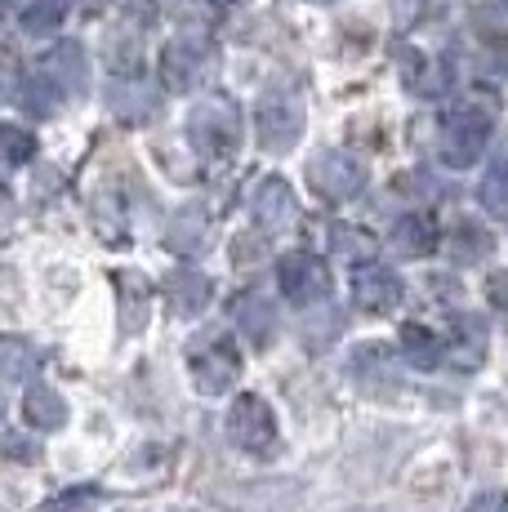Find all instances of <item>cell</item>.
<instances>
[{
  "label": "cell",
  "instance_id": "29",
  "mask_svg": "<svg viewBox=\"0 0 508 512\" xmlns=\"http://www.w3.org/2000/svg\"><path fill=\"white\" fill-rule=\"evenodd\" d=\"M468 512H508V495L504 490H482V495L468 504Z\"/></svg>",
  "mask_w": 508,
  "mask_h": 512
},
{
  "label": "cell",
  "instance_id": "27",
  "mask_svg": "<svg viewBox=\"0 0 508 512\" xmlns=\"http://www.w3.org/2000/svg\"><path fill=\"white\" fill-rule=\"evenodd\" d=\"M0 139H5V165L9 170H23V165L36 156V139L27 130H18V125H5Z\"/></svg>",
  "mask_w": 508,
  "mask_h": 512
},
{
  "label": "cell",
  "instance_id": "23",
  "mask_svg": "<svg viewBox=\"0 0 508 512\" xmlns=\"http://www.w3.org/2000/svg\"><path fill=\"white\" fill-rule=\"evenodd\" d=\"M477 201H482L486 214L508 219V143H504V152L491 161V170H486L482 187H477Z\"/></svg>",
  "mask_w": 508,
  "mask_h": 512
},
{
  "label": "cell",
  "instance_id": "14",
  "mask_svg": "<svg viewBox=\"0 0 508 512\" xmlns=\"http://www.w3.org/2000/svg\"><path fill=\"white\" fill-rule=\"evenodd\" d=\"M232 317H237V330L246 334L254 348H272V339H277V308L263 294H237Z\"/></svg>",
  "mask_w": 508,
  "mask_h": 512
},
{
  "label": "cell",
  "instance_id": "8",
  "mask_svg": "<svg viewBox=\"0 0 508 512\" xmlns=\"http://www.w3.org/2000/svg\"><path fill=\"white\" fill-rule=\"evenodd\" d=\"M250 210H254V223H259L263 236H290L299 228V201L281 174H268V179L254 187Z\"/></svg>",
  "mask_w": 508,
  "mask_h": 512
},
{
  "label": "cell",
  "instance_id": "9",
  "mask_svg": "<svg viewBox=\"0 0 508 512\" xmlns=\"http://www.w3.org/2000/svg\"><path fill=\"white\" fill-rule=\"evenodd\" d=\"M406 285L397 277L393 268H384V263H357L353 272V303L361 312H370V317H384V312H393L397 303H402Z\"/></svg>",
  "mask_w": 508,
  "mask_h": 512
},
{
  "label": "cell",
  "instance_id": "1",
  "mask_svg": "<svg viewBox=\"0 0 508 512\" xmlns=\"http://www.w3.org/2000/svg\"><path fill=\"white\" fill-rule=\"evenodd\" d=\"M241 107L228 94H205L197 107L188 112V143L197 147L201 161H228L241 143Z\"/></svg>",
  "mask_w": 508,
  "mask_h": 512
},
{
  "label": "cell",
  "instance_id": "5",
  "mask_svg": "<svg viewBox=\"0 0 508 512\" xmlns=\"http://www.w3.org/2000/svg\"><path fill=\"white\" fill-rule=\"evenodd\" d=\"M491 139V116L482 107H455L442 116V134H437V152L446 165H473Z\"/></svg>",
  "mask_w": 508,
  "mask_h": 512
},
{
  "label": "cell",
  "instance_id": "21",
  "mask_svg": "<svg viewBox=\"0 0 508 512\" xmlns=\"http://www.w3.org/2000/svg\"><path fill=\"white\" fill-rule=\"evenodd\" d=\"M36 366H41V352H36L27 339L9 334V339L0 343V379H5V388H18L23 379H32Z\"/></svg>",
  "mask_w": 508,
  "mask_h": 512
},
{
  "label": "cell",
  "instance_id": "26",
  "mask_svg": "<svg viewBox=\"0 0 508 512\" xmlns=\"http://www.w3.org/2000/svg\"><path fill=\"white\" fill-rule=\"evenodd\" d=\"M67 5H72V0H32V5L23 9V32H32V36L54 32L67 18Z\"/></svg>",
  "mask_w": 508,
  "mask_h": 512
},
{
  "label": "cell",
  "instance_id": "6",
  "mask_svg": "<svg viewBox=\"0 0 508 512\" xmlns=\"http://www.w3.org/2000/svg\"><path fill=\"white\" fill-rule=\"evenodd\" d=\"M366 165H361V156L353 152H339V147H330V152L312 156L308 165V183L317 196H326V201H353V196L366 192Z\"/></svg>",
  "mask_w": 508,
  "mask_h": 512
},
{
  "label": "cell",
  "instance_id": "13",
  "mask_svg": "<svg viewBox=\"0 0 508 512\" xmlns=\"http://www.w3.org/2000/svg\"><path fill=\"white\" fill-rule=\"evenodd\" d=\"M446 348H451V361L459 370H477L486 361V326L482 317H473V312H451V339H446Z\"/></svg>",
  "mask_w": 508,
  "mask_h": 512
},
{
  "label": "cell",
  "instance_id": "17",
  "mask_svg": "<svg viewBox=\"0 0 508 512\" xmlns=\"http://www.w3.org/2000/svg\"><path fill=\"white\" fill-rule=\"evenodd\" d=\"M165 294H170V308L179 312V317H192V312H201L205 303H210L214 285L197 268H174L170 281H165Z\"/></svg>",
  "mask_w": 508,
  "mask_h": 512
},
{
  "label": "cell",
  "instance_id": "18",
  "mask_svg": "<svg viewBox=\"0 0 508 512\" xmlns=\"http://www.w3.org/2000/svg\"><path fill=\"white\" fill-rule=\"evenodd\" d=\"M23 419L32 432H58L67 423V401L58 397L50 383H32L23 397Z\"/></svg>",
  "mask_w": 508,
  "mask_h": 512
},
{
  "label": "cell",
  "instance_id": "4",
  "mask_svg": "<svg viewBox=\"0 0 508 512\" xmlns=\"http://www.w3.org/2000/svg\"><path fill=\"white\" fill-rule=\"evenodd\" d=\"M228 441L241 450V455H254V459H268L277 455V415L272 406L259 397V392H241L228 410Z\"/></svg>",
  "mask_w": 508,
  "mask_h": 512
},
{
  "label": "cell",
  "instance_id": "12",
  "mask_svg": "<svg viewBox=\"0 0 508 512\" xmlns=\"http://www.w3.org/2000/svg\"><path fill=\"white\" fill-rule=\"evenodd\" d=\"M41 72L50 76V81H54L67 98H81L85 85H90V58H85V49L76 45V41H63V45H54L50 54H45Z\"/></svg>",
  "mask_w": 508,
  "mask_h": 512
},
{
  "label": "cell",
  "instance_id": "25",
  "mask_svg": "<svg viewBox=\"0 0 508 512\" xmlns=\"http://www.w3.org/2000/svg\"><path fill=\"white\" fill-rule=\"evenodd\" d=\"M103 490L99 486H90V481H85V486H67V490H58L54 499H45L41 508L36 512H94V508H103Z\"/></svg>",
  "mask_w": 508,
  "mask_h": 512
},
{
  "label": "cell",
  "instance_id": "16",
  "mask_svg": "<svg viewBox=\"0 0 508 512\" xmlns=\"http://www.w3.org/2000/svg\"><path fill=\"white\" fill-rule=\"evenodd\" d=\"M393 250L406 254V259H424V254L437 250V219L424 210H410L393 223Z\"/></svg>",
  "mask_w": 508,
  "mask_h": 512
},
{
  "label": "cell",
  "instance_id": "3",
  "mask_svg": "<svg viewBox=\"0 0 508 512\" xmlns=\"http://www.w3.org/2000/svg\"><path fill=\"white\" fill-rule=\"evenodd\" d=\"M254 139L263 152L281 156L304 139V98L295 90H272L254 107Z\"/></svg>",
  "mask_w": 508,
  "mask_h": 512
},
{
  "label": "cell",
  "instance_id": "2",
  "mask_svg": "<svg viewBox=\"0 0 508 512\" xmlns=\"http://www.w3.org/2000/svg\"><path fill=\"white\" fill-rule=\"evenodd\" d=\"M188 374L201 397H223L241 379V352L228 334H197L188 343Z\"/></svg>",
  "mask_w": 508,
  "mask_h": 512
},
{
  "label": "cell",
  "instance_id": "15",
  "mask_svg": "<svg viewBox=\"0 0 508 512\" xmlns=\"http://www.w3.org/2000/svg\"><path fill=\"white\" fill-rule=\"evenodd\" d=\"M112 281H116V294H121V330L125 334H139L143 326H148V317H152V285L139 277V272H112Z\"/></svg>",
  "mask_w": 508,
  "mask_h": 512
},
{
  "label": "cell",
  "instance_id": "7",
  "mask_svg": "<svg viewBox=\"0 0 508 512\" xmlns=\"http://www.w3.org/2000/svg\"><path fill=\"white\" fill-rule=\"evenodd\" d=\"M277 285L286 294V303L312 308V303H321L330 294V272L312 250H290L277 259Z\"/></svg>",
  "mask_w": 508,
  "mask_h": 512
},
{
  "label": "cell",
  "instance_id": "10",
  "mask_svg": "<svg viewBox=\"0 0 508 512\" xmlns=\"http://www.w3.org/2000/svg\"><path fill=\"white\" fill-rule=\"evenodd\" d=\"M214 49L205 36H179V41L165 45V58H161V76L170 90H192L201 81V72L210 67Z\"/></svg>",
  "mask_w": 508,
  "mask_h": 512
},
{
  "label": "cell",
  "instance_id": "19",
  "mask_svg": "<svg viewBox=\"0 0 508 512\" xmlns=\"http://www.w3.org/2000/svg\"><path fill=\"white\" fill-rule=\"evenodd\" d=\"M165 245H170L174 254H201L205 245H210V219H205V210H197V205H188V210L174 214V223H170V236H165Z\"/></svg>",
  "mask_w": 508,
  "mask_h": 512
},
{
  "label": "cell",
  "instance_id": "24",
  "mask_svg": "<svg viewBox=\"0 0 508 512\" xmlns=\"http://www.w3.org/2000/svg\"><path fill=\"white\" fill-rule=\"evenodd\" d=\"M330 245H335V254L344 263H353V268L357 263H370L375 250H379L375 236H370L366 228H348V223H335V228H330Z\"/></svg>",
  "mask_w": 508,
  "mask_h": 512
},
{
  "label": "cell",
  "instance_id": "20",
  "mask_svg": "<svg viewBox=\"0 0 508 512\" xmlns=\"http://www.w3.org/2000/svg\"><path fill=\"white\" fill-rule=\"evenodd\" d=\"M446 250H451L455 263H482L486 254L495 250V236L482 228L477 219H459L451 236H446Z\"/></svg>",
  "mask_w": 508,
  "mask_h": 512
},
{
  "label": "cell",
  "instance_id": "28",
  "mask_svg": "<svg viewBox=\"0 0 508 512\" xmlns=\"http://www.w3.org/2000/svg\"><path fill=\"white\" fill-rule=\"evenodd\" d=\"M486 299H491V308L500 312V321L508 326V268H495L486 277Z\"/></svg>",
  "mask_w": 508,
  "mask_h": 512
},
{
  "label": "cell",
  "instance_id": "11",
  "mask_svg": "<svg viewBox=\"0 0 508 512\" xmlns=\"http://www.w3.org/2000/svg\"><path fill=\"white\" fill-rule=\"evenodd\" d=\"M107 112L121 125H143L161 112V94L143 76H121V81L107 85Z\"/></svg>",
  "mask_w": 508,
  "mask_h": 512
},
{
  "label": "cell",
  "instance_id": "22",
  "mask_svg": "<svg viewBox=\"0 0 508 512\" xmlns=\"http://www.w3.org/2000/svg\"><path fill=\"white\" fill-rule=\"evenodd\" d=\"M402 352H406V361L415 370H433L437 361H442L446 343L437 339L428 326H419V321H406V326H402Z\"/></svg>",
  "mask_w": 508,
  "mask_h": 512
}]
</instances>
